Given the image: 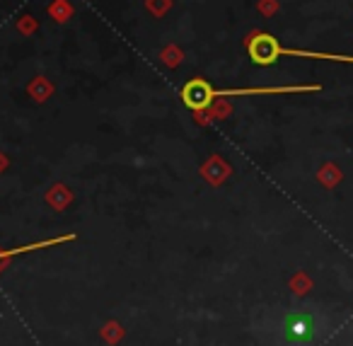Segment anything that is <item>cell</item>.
<instances>
[{"instance_id": "3957f363", "label": "cell", "mask_w": 353, "mask_h": 346, "mask_svg": "<svg viewBox=\"0 0 353 346\" xmlns=\"http://www.w3.org/2000/svg\"><path fill=\"white\" fill-rule=\"evenodd\" d=\"M312 334H314V322L305 312H295V315H290L285 320V336L293 344H305V341L312 339Z\"/></svg>"}, {"instance_id": "277c9868", "label": "cell", "mask_w": 353, "mask_h": 346, "mask_svg": "<svg viewBox=\"0 0 353 346\" xmlns=\"http://www.w3.org/2000/svg\"><path fill=\"white\" fill-rule=\"evenodd\" d=\"M68 240H75V233H70V235H61V238H56V240H44V242H37V244H25V247H17V249H0V262H3V259L15 257V254L34 252V249H41V247H51V244L68 242Z\"/></svg>"}, {"instance_id": "6da1fadb", "label": "cell", "mask_w": 353, "mask_h": 346, "mask_svg": "<svg viewBox=\"0 0 353 346\" xmlns=\"http://www.w3.org/2000/svg\"><path fill=\"white\" fill-rule=\"evenodd\" d=\"M319 85H285V88H237V90H213L206 80L187 83L182 90V102L194 112H201L216 97H247V95H288V93H317Z\"/></svg>"}, {"instance_id": "7a4b0ae2", "label": "cell", "mask_w": 353, "mask_h": 346, "mask_svg": "<svg viewBox=\"0 0 353 346\" xmlns=\"http://www.w3.org/2000/svg\"><path fill=\"white\" fill-rule=\"evenodd\" d=\"M279 56H295V59H317V61H336V64H353V56L341 54H319V51H300V49H283L279 39L271 35H254L250 39V59L256 66H271L279 61Z\"/></svg>"}]
</instances>
